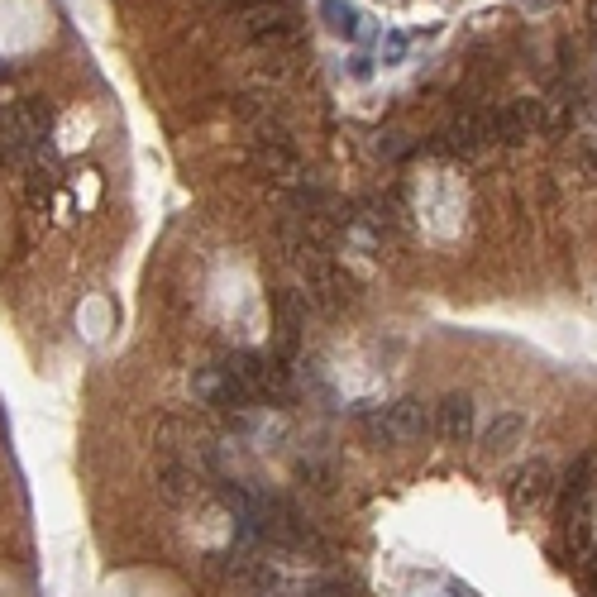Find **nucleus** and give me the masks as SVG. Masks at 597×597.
Here are the masks:
<instances>
[{"label":"nucleus","mask_w":597,"mask_h":597,"mask_svg":"<svg viewBox=\"0 0 597 597\" xmlns=\"http://www.w3.org/2000/svg\"><path fill=\"white\" fill-rule=\"evenodd\" d=\"M406 53V39L402 34H392V39H387V58H402Z\"/></svg>","instance_id":"f8f14e48"},{"label":"nucleus","mask_w":597,"mask_h":597,"mask_svg":"<svg viewBox=\"0 0 597 597\" xmlns=\"http://www.w3.org/2000/svg\"><path fill=\"white\" fill-rule=\"evenodd\" d=\"M320 15H325V24L335 29V34H344V39H359V10L349 5V0H320Z\"/></svg>","instance_id":"9d476101"},{"label":"nucleus","mask_w":597,"mask_h":597,"mask_svg":"<svg viewBox=\"0 0 597 597\" xmlns=\"http://www.w3.org/2000/svg\"><path fill=\"white\" fill-rule=\"evenodd\" d=\"M244 20V39L258 43V48H287L297 39V10L287 0H268V5H254L239 15Z\"/></svg>","instance_id":"7ed1b4c3"},{"label":"nucleus","mask_w":597,"mask_h":597,"mask_svg":"<svg viewBox=\"0 0 597 597\" xmlns=\"http://www.w3.org/2000/svg\"><path fill=\"white\" fill-rule=\"evenodd\" d=\"M555 488H559V473L550 459H526L507 478V497H512L516 512H545L555 502Z\"/></svg>","instance_id":"f03ea898"},{"label":"nucleus","mask_w":597,"mask_h":597,"mask_svg":"<svg viewBox=\"0 0 597 597\" xmlns=\"http://www.w3.org/2000/svg\"><path fill=\"white\" fill-rule=\"evenodd\" d=\"M540 125H545V106H540V101H507V106L488 110L492 144H521V139H531Z\"/></svg>","instance_id":"423d86ee"},{"label":"nucleus","mask_w":597,"mask_h":597,"mask_svg":"<svg viewBox=\"0 0 597 597\" xmlns=\"http://www.w3.org/2000/svg\"><path fill=\"white\" fill-rule=\"evenodd\" d=\"M521 5H550V0H521Z\"/></svg>","instance_id":"4468645a"},{"label":"nucleus","mask_w":597,"mask_h":597,"mask_svg":"<svg viewBox=\"0 0 597 597\" xmlns=\"http://www.w3.org/2000/svg\"><path fill=\"white\" fill-rule=\"evenodd\" d=\"M430 416H435V440H445V445H469L473 440L478 411H473L469 392H445L440 402L430 406Z\"/></svg>","instance_id":"0eeeda50"},{"label":"nucleus","mask_w":597,"mask_h":597,"mask_svg":"<svg viewBox=\"0 0 597 597\" xmlns=\"http://www.w3.org/2000/svg\"><path fill=\"white\" fill-rule=\"evenodd\" d=\"M5 77H10V72H5V63H0V82H5Z\"/></svg>","instance_id":"2eb2a0df"},{"label":"nucleus","mask_w":597,"mask_h":597,"mask_svg":"<svg viewBox=\"0 0 597 597\" xmlns=\"http://www.w3.org/2000/svg\"><path fill=\"white\" fill-rule=\"evenodd\" d=\"M526 435V416L521 411H502L488 430H483V459H507Z\"/></svg>","instance_id":"6e6552de"},{"label":"nucleus","mask_w":597,"mask_h":597,"mask_svg":"<svg viewBox=\"0 0 597 597\" xmlns=\"http://www.w3.org/2000/svg\"><path fill=\"white\" fill-rule=\"evenodd\" d=\"M196 397H201V406H215V411H249V406H254L249 387L230 373V363L225 359L206 363V368L196 373Z\"/></svg>","instance_id":"39448f33"},{"label":"nucleus","mask_w":597,"mask_h":597,"mask_svg":"<svg viewBox=\"0 0 597 597\" xmlns=\"http://www.w3.org/2000/svg\"><path fill=\"white\" fill-rule=\"evenodd\" d=\"M488 144H492L488 110H459V115H454V120H449V125L435 134L430 153H445V158H469V153L488 149Z\"/></svg>","instance_id":"20e7f679"},{"label":"nucleus","mask_w":597,"mask_h":597,"mask_svg":"<svg viewBox=\"0 0 597 597\" xmlns=\"http://www.w3.org/2000/svg\"><path fill=\"white\" fill-rule=\"evenodd\" d=\"M354 421H359L363 440L373 449H397V445H421L435 435V416H430V402L421 397H402V402H359L354 406Z\"/></svg>","instance_id":"f257e3e1"},{"label":"nucleus","mask_w":597,"mask_h":597,"mask_svg":"<svg viewBox=\"0 0 597 597\" xmlns=\"http://www.w3.org/2000/svg\"><path fill=\"white\" fill-rule=\"evenodd\" d=\"M201 5H220V10H239V0H201Z\"/></svg>","instance_id":"ddd939ff"},{"label":"nucleus","mask_w":597,"mask_h":597,"mask_svg":"<svg viewBox=\"0 0 597 597\" xmlns=\"http://www.w3.org/2000/svg\"><path fill=\"white\" fill-rule=\"evenodd\" d=\"M297 478L306 483L311 492H330L335 488V469L330 464H320V459H301L297 464Z\"/></svg>","instance_id":"9b49d317"},{"label":"nucleus","mask_w":597,"mask_h":597,"mask_svg":"<svg viewBox=\"0 0 597 597\" xmlns=\"http://www.w3.org/2000/svg\"><path fill=\"white\" fill-rule=\"evenodd\" d=\"M196 492H201V473H196L192 464H168V469H163V497H168L172 507L196 502Z\"/></svg>","instance_id":"1a4fd4ad"}]
</instances>
